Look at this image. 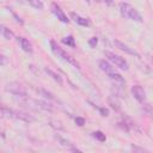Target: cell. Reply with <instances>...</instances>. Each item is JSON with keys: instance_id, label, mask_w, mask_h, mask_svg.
<instances>
[{"instance_id": "obj_1", "label": "cell", "mask_w": 153, "mask_h": 153, "mask_svg": "<svg viewBox=\"0 0 153 153\" xmlns=\"http://www.w3.org/2000/svg\"><path fill=\"white\" fill-rule=\"evenodd\" d=\"M120 12L121 14L129 19V20H134V22H142V17L141 14L137 12V10L135 7H133L131 5L127 4V2H121L120 4Z\"/></svg>"}, {"instance_id": "obj_2", "label": "cell", "mask_w": 153, "mask_h": 153, "mask_svg": "<svg viewBox=\"0 0 153 153\" xmlns=\"http://www.w3.org/2000/svg\"><path fill=\"white\" fill-rule=\"evenodd\" d=\"M0 112L7 117H12V118H17V120H22V121H25V122H32L35 118L31 117L30 115L25 114V112H20V111H17V110H13V109H10L8 106L4 105V104H0Z\"/></svg>"}, {"instance_id": "obj_3", "label": "cell", "mask_w": 153, "mask_h": 153, "mask_svg": "<svg viewBox=\"0 0 153 153\" xmlns=\"http://www.w3.org/2000/svg\"><path fill=\"white\" fill-rule=\"evenodd\" d=\"M50 48H51L53 53H54L55 55H57V57L62 59L63 61H66V62H68V63H72V65L75 66L76 68H79V63H78L72 56H69L63 49H61V48L57 45V43H56L55 41H50Z\"/></svg>"}, {"instance_id": "obj_4", "label": "cell", "mask_w": 153, "mask_h": 153, "mask_svg": "<svg viewBox=\"0 0 153 153\" xmlns=\"http://www.w3.org/2000/svg\"><path fill=\"white\" fill-rule=\"evenodd\" d=\"M104 55H105V57H108V60L111 61L116 67H118V68H121V69H123V71H128V68H129L128 62H127L123 57H121L120 55H116V54H114V53H111V51H104Z\"/></svg>"}, {"instance_id": "obj_5", "label": "cell", "mask_w": 153, "mask_h": 153, "mask_svg": "<svg viewBox=\"0 0 153 153\" xmlns=\"http://www.w3.org/2000/svg\"><path fill=\"white\" fill-rule=\"evenodd\" d=\"M6 91L12 93L13 96H17V97H20V98H26L27 94H26V90L24 88V86H22L19 82H8L6 85Z\"/></svg>"}, {"instance_id": "obj_6", "label": "cell", "mask_w": 153, "mask_h": 153, "mask_svg": "<svg viewBox=\"0 0 153 153\" xmlns=\"http://www.w3.org/2000/svg\"><path fill=\"white\" fill-rule=\"evenodd\" d=\"M51 12L56 16V18H57L60 22H62V23H68V22H69V19H68L67 16L65 14V12L61 10V7H60L56 2H53V4H51Z\"/></svg>"}, {"instance_id": "obj_7", "label": "cell", "mask_w": 153, "mask_h": 153, "mask_svg": "<svg viewBox=\"0 0 153 153\" xmlns=\"http://www.w3.org/2000/svg\"><path fill=\"white\" fill-rule=\"evenodd\" d=\"M131 93L134 96V98L140 102V103H143L145 99H146V92L143 90V87H141L140 85H134L131 87Z\"/></svg>"}, {"instance_id": "obj_8", "label": "cell", "mask_w": 153, "mask_h": 153, "mask_svg": "<svg viewBox=\"0 0 153 153\" xmlns=\"http://www.w3.org/2000/svg\"><path fill=\"white\" fill-rule=\"evenodd\" d=\"M114 44H115L118 49H121L122 51H124V53H127V54H129V55H135V56L139 57V54H137L135 50H133L131 48H129L127 44H124L123 42H121V41H118V39H114Z\"/></svg>"}, {"instance_id": "obj_9", "label": "cell", "mask_w": 153, "mask_h": 153, "mask_svg": "<svg viewBox=\"0 0 153 153\" xmlns=\"http://www.w3.org/2000/svg\"><path fill=\"white\" fill-rule=\"evenodd\" d=\"M17 42L20 44L22 49L26 53H32V45L25 37H17Z\"/></svg>"}, {"instance_id": "obj_10", "label": "cell", "mask_w": 153, "mask_h": 153, "mask_svg": "<svg viewBox=\"0 0 153 153\" xmlns=\"http://www.w3.org/2000/svg\"><path fill=\"white\" fill-rule=\"evenodd\" d=\"M0 35H1L5 39H12V38L14 37L13 31L10 30L7 26H5V25H2V24H0Z\"/></svg>"}, {"instance_id": "obj_11", "label": "cell", "mask_w": 153, "mask_h": 153, "mask_svg": "<svg viewBox=\"0 0 153 153\" xmlns=\"http://www.w3.org/2000/svg\"><path fill=\"white\" fill-rule=\"evenodd\" d=\"M71 17H72V19H73L76 24H79V25H81V26H88V25H90V22H88L86 18H82V17H80L79 14L74 13V12L71 13Z\"/></svg>"}, {"instance_id": "obj_12", "label": "cell", "mask_w": 153, "mask_h": 153, "mask_svg": "<svg viewBox=\"0 0 153 153\" xmlns=\"http://www.w3.org/2000/svg\"><path fill=\"white\" fill-rule=\"evenodd\" d=\"M98 65H99V68H100L103 72H105L106 74H110V73H114V72H115L114 67H112L108 61H105V60H100V61L98 62Z\"/></svg>"}, {"instance_id": "obj_13", "label": "cell", "mask_w": 153, "mask_h": 153, "mask_svg": "<svg viewBox=\"0 0 153 153\" xmlns=\"http://www.w3.org/2000/svg\"><path fill=\"white\" fill-rule=\"evenodd\" d=\"M44 71H45V73H47V74H49V75H50L55 81H57L60 85H62V78H61L56 72H54V71H53V69H50L49 67H45V68H44Z\"/></svg>"}, {"instance_id": "obj_14", "label": "cell", "mask_w": 153, "mask_h": 153, "mask_svg": "<svg viewBox=\"0 0 153 153\" xmlns=\"http://www.w3.org/2000/svg\"><path fill=\"white\" fill-rule=\"evenodd\" d=\"M36 105H37V108H39V109H43V110H47V111H51L53 110V106L49 104V103H47V102H43V100H35L33 102Z\"/></svg>"}, {"instance_id": "obj_15", "label": "cell", "mask_w": 153, "mask_h": 153, "mask_svg": "<svg viewBox=\"0 0 153 153\" xmlns=\"http://www.w3.org/2000/svg\"><path fill=\"white\" fill-rule=\"evenodd\" d=\"M108 76H109L111 80H114L115 82H118V84H124V79L122 78V75H121V74H118V73H116V72L108 74Z\"/></svg>"}, {"instance_id": "obj_16", "label": "cell", "mask_w": 153, "mask_h": 153, "mask_svg": "<svg viewBox=\"0 0 153 153\" xmlns=\"http://www.w3.org/2000/svg\"><path fill=\"white\" fill-rule=\"evenodd\" d=\"M30 6H32L36 10H43V2L41 0H25Z\"/></svg>"}, {"instance_id": "obj_17", "label": "cell", "mask_w": 153, "mask_h": 153, "mask_svg": "<svg viewBox=\"0 0 153 153\" xmlns=\"http://www.w3.org/2000/svg\"><path fill=\"white\" fill-rule=\"evenodd\" d=\"M62 43H65V44H67V45H69V47H72V48L75 47V41H74V37H73L72 35L63 37V38H62Z\"/></svg>"}, {"instance_id": "obj_18", "label": "cell", "mask_w": 153, "mask_h": 153, "mask_svg": "<svg viewBox=\"0 0 153 153\" xmlns=\"http://www.w3.org/2000/svg\"><path fill=\"white\" fill-rule=\"evenodd\" d=\"M92 136H93L94 139H97L98 141H100V142H104V141L106 140L105 134H103L100 130H96V131H93V133H92Z\"/></svg>"}, {"instance_id": "obj_19", "label": "cell", "mask_w": 153, "mask_h": 153, "mask_svg": "<svg viewBox=\"0 0 153 153\" xmlns=\"http://www.w3.org/2000/svg\"><path fill=\"white\" fill-rule=\"evenodd\" d=\"M43 97H45V98H48V99H50V100H54L55 99V97H54V94L51 93V92H48L47 90H44V88H38L37 90Z\"/></svg>"}, {"instance_id": "obj_20", "label": "cell", "mask_w": 153, "mask_h": 153, "mask_svg": "<svg viewBox=\"0 0 153 153\" xmlns=\"http://www.w3.org/2000/svg\"><path fill=\"white\" fill-rule=\"evenodd\" d=\"M97 42H98L97 37H91V38H90V41H88V44H90V47H91V48H94V47H96V44H97Z\"/></svg>"}, {"instance_id": "obj_21", "label": "cell", "mask_w": 153, "mask_h": 153, "mask_svg": "<svg viewBox=\"0 0 153 153\" xmlns=\"http://www.w3.org/2000/svg\"><path fill=\"white\" fill-rule=\"evenodd\" d=\"M75 123H76L78 126H80V127H81V126H84V124H85V120H84L82 117H76V118H75Z\"/></svg>"}, {"instance_id": "obj_22", "label": "cell", "mask_w": 153, "mask_h": 153, "mask_svg": "<svg viewBox=\"0 0 153 153\" xmlns=\"http://www.w3.org/2000/svg\"><path fill=\"white\" fill-rule=\"evenodd\" d=\"M99 111H100L102 116H108L109 115V111L106 109H104V108H99Z\"/></svg>"}, {"instance_id": "obj_23", "label": "cell", "mask_w": 153, "mask_h": 153, "mask_svg": "<svg viewBox=\"0 0 153 153\" xmlns=\"http://www.w3.org/2000/svg\"><path fill=\"white\" fill-rule=\"evenodd\" d=\"M5 63H6V57L2 56V55H0V66H4Z\"/></svg>"}, {"instance_id": "obj_24", "label": "cell", "mask_w": 153, "mask_h": 153, "mask_svg": "<svg viewBox=\"0 0 153 153\" xmlns=\"http://www.w3.org/2000/svg\"><path fill=\"white\" fill-rule=\"evenodd\" d=\"M131 148H133L134 151H141V152H148L147 149H143V148H139V147H136V146H131Z\"/></svg>"}, {"instance_id": "obj_25", "label": "cell", "mask_w": 153, "mask_h": 153, "mask_svg": "<svg viewBox=\"0 0 153 153\" xmlns=\"http://www.w3.org/2000/svg\"><path fill=\"white\" fill-rule=\"evenodd\" d=\"M105 2H106L108 5H111V4L114 2V0H105Z\"/></svg>"}]
</instances>
